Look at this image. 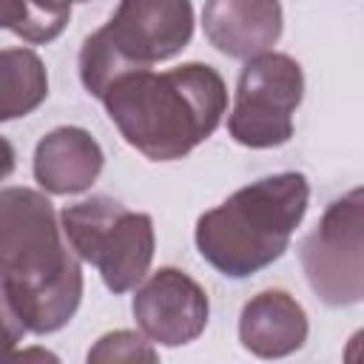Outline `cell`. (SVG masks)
<instances>
[{"mask_svg": "<svg viewBox=\"0 0 364 364\" xmlns=\"http://www.w3.org/2000/svg\"><path fill=\"white\" fill-rule=\"evenodd\" d=\"M0 284L37 336L57 333L80 307V256L63 242L54 205L40 191H0Z\"/></svg>", "mask_w": 364, "mask_h": 364, "instance_id": "cell-1", "label": "cell"}, {"mask_svg": "<svg viewBox=\"0 0 364 364\" xmlns=\"http://www.w3.org/2000/svg\"><path fill=\"white\" fill-rule=\"evenodd\" d=\"M122 134L151 162H173L202 145L222 122L228 88L208 63L171 71H131L108 85L100 100Z\"/></svg>", "mask_w": 364, "mask_h": 364, "instance_id": "cell-2", "label": "cell"}, {"mask_svg": "<svg viewBox=\"0 0 364 364\" xmlns=\"http://www.w3.org/2000/svg\"><path fill=\"white\" fill-rule=\"evenodd\" d=\"M307 202L310 185L304 173L262 176L199 216L193 233L199 256L228 279H247L287 250Z\"/></svg>", "mask_w": 364, "mask_h": 364, "instance_id": "cell-3", "label": "cell"}, {"mask_svg": "<svg viewBox=\"0 0 364 364\" xmlns=\"http://www.w3.org/2000/svg\"><path fill=\"white\" fill-rule=\"evenodd\" d=\"M193 37L191 0H119L111 20L85 37L80 80L97 100L114 80L176 57Z\"/></svg>", "mask_w": 364, "mask_h": 364, "instance_id": "cell-4", "label": "cell"}, {"mask_svg": "<svg viewBox=\"0 0 364 364\" xmlns=\"http://www.w3.org/2000/svg\"><path fill=\"white\" fill-rule=\"evenodd\" d=\"M63 236L71 250L100 270L111 293L134 290L154 259V219L122 202L97 193L60 213Z\"/></svg>", "mask_w": 364, "mask_h": 364, "instance_id": "cell-5", "label": "cell"}, {"mask_svg": "<svg viewBox=\"0 0 364 364\" xmlns=\"http://www.w3.org/2000/svg\"><path fill=\"white\" fill-rule=\"evenodd\" d=\"M304 97L301 65L290 54L264 51L247 60L239 74L230 136L245 148H279L293 136V114Z\"/></svg>", "mask_w": 364, "mask_h": 364, "instance_id": "cell-6", "label": "cell"}, {"mask_svg": "<svg viewBox=\"0 0 364 364\" xmlns=\"http://www.w3.org/2000/svg\"><path fill=\"white\" fill-rule=\"evenodd\" d=\"M364 191L338 196L301 242V267L313 293L330 307L358 304L364 296Z\"/></svg>", "mask_w": 364, "mask_h": 364, "instance_id": "cell-7", "label": "cell"}, {"mask_svg": "<svg viewBox=\"0 0 364 364\" xmlns=\"http://www.w3.org/2000/svg\"><path fill=\"white\" fill-rule=\"evenodd\" d=\"M136 327L151 344L182 347L202 336L210 301L196 279L176 267L154 270L131 301Z\"/></svg>", "mask_w": 364, "mask_h": 364, "instance_id": "cell-8", "label": "cell"}, {"mask_svg": "<svg viewBox=\"0 0 364 364\" xmlns=\"http://www.w3.org/2000/svg\"><path fill=\"white\" fill-rule=\"evenodd\" d=\"M202 28L208 43L233 57L250 60L264 54L282 37L279 0H205Z\"/></svg>", "mask_w": 364, "mask_h": 364, "instance_id": "cell-9", "label": "cell"}, {"mask_svg": "<svg viewBox=\"0 0 364 364\" xmlns=\"http://www.w3.org/2000/svg\"><path fill=\"white\" fill-rule=\"evenodd\" d=\"M102 162V148L85 128L60 125L34 148V179L54 196H71L97 182Z\"/></svg>", "mask_w": 364, "mask_h": 364, "instance_id": "cell-10", "label": "cell"}, {"mask_svg": "<svg viewBox=\"0 0 364 364\" xmlns=\"http://www.w3.org/2000/svg\"><path fill=\"white\" fill-rule=\"evenodd\" d=\"M239 341L259 358H282L307 341L304 307L284 290L256 293L239 316Z\"/></svg>", "mask_w": 364, "mask_h": 364, "instance_id": "cell-11", "label": "cell"}, {"mask_svg": "<svg viewBox=\"0 0 364 364\" xmlns=\"http://www.w3.org/2000/svg\"><path fill=\"white\" fill-rule=\"evenodd\" d=\"M48 97V74L31 48H0V122L40 108Z\"/></svg>", "mask_w": 364, "mask_h": 364, "instance_id": "cell-12", "label": "cell"}, {"mask_svg": "<svg viewBox=\"0 0 364 364\" xmlns=\"http://www.w3.org/2000/svg\"><path fill=\"white\" fill-rule=\"evenodd\" d=\"M71 20V0H0V28L26 43L57 40Z\"/></svg>", "mask_w": 364, "mask_h": 364, "instance_id": "cell-13", "label": "cell"}, {"mask_svg": "<svg viewBox=\"0 0 364 364\" xmlns=\"http://www.w3.org/2000/svg\"><path fill=\"white\" fill-rule=\"evenodd\" d=\"M156 350L145 336H136L131 330H114L105 333L91 350L88 361H156Z\"/></svg>", "mask_w": 364, "mask_h": 364, "instance_id": "cell-14", "label": "cell"}, {"mask_svg": "<svg viewBox=\"0 0 364 364\" xmlns=\"http://www.w3.org/2000/svg\"><path fill=\"white\" fill-rule=\"evenodd\" d=\"M23 333H26V324L20 321L17 310L11 307V301H9V296H6V290L0 284V361H6L14 353V347L20 344Z\"/></svg>", "mask_w": 364, "mask_h": 364, "instance_id": "cell-15", "label": "cell"}, {"mask_svg": "<svg viewBox=\"0 0 364 364\" xmlns=\"http://www.w3.org/2000/svg\"><path fill=\"white\" fill-rule=\"evenodd\" d=\"M14 165H17V154H14V145H11L6 136H0V182L11 176Z\"/></svg>", "mask_w": 364, "mask_h": 364, "instance_id": "cell-16", "label": "cell"}, {"mask_svg": "<svg viewBox=\"0 0 364 364\" xmlns=\"http://www.w3.org/2000/svg\"><path fill=\"white\" fill-rule=\"evenodd\" d=\"M80 3H82V0H80Z\"/></svg>", "mask_w": 364, "mask_h": 364, "instance_id": "cell-17", "label": "cell"}]
</instances>
